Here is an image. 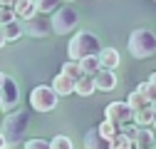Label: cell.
I'll return each mask as SVG.
<instances>
[{
	"label": "cell",
	"instance_id": "9c48e42d",
	"mask_svg": "<svg viewBox=\"0 0 156 149\" xmlns=\"http://www.w3.org/2000/svg\"><path fill=\"white\" fill-rule=\"evenodd\" d=\"M74 85H77V80H72V77H67V74H55V80H52V92L57 97H67V95H72L74 92Z\"/></svg>",
	"mask_w": 156,
	"mask_h": 149
},
{
	"label": "cell",
	"instance_id": "5b68a950",
	"mask_svg": "<svg viewBox=\"0 0 156 149\" xmlns=\"http://www.w3.org/2000/svg\"><path fill=\"white\" fill-rule=\"evenodd\" d=\"M57 102H60V97L52 92L50 85H37L30 89V107L35 112H42V114H47V112H52L57 107Z\"/></svg>",
	"mask_w": 156,
	"mask_h": 149
},
{
	"label": "cell",
	"instance_id": "f1b7e54d",
	"mask_svg": "<svg viewBox=\"0 0 156 149\" xmlns=\"http://www.w3.org/2000/svg\"><path fill=\"white\" fill-rule=\"evenodd\" d=\"M0 47H5V37H3V32H0Z\"/></svg>",
	"mask_w": 156,
	"mask_h": 149
},
{
	"label": "cell",
	"instance_id": "8992f818",
	"mask_svg": "<svg viewBox=\"0 0 156 149\" xmlns=\"http://www.w3.org/2000/svg\"><path fill=\"white\" fill-rule=\"evenodd\" d=\"M104 114H107V122L116 124L119 129H122L124 124H131V122H134V112H131V107H129L126 102H112V104H107Z\"/></svg>",
	"mask_w": 156,
	"mask_h": 149
},
{
	"label": "cell",
	"instance_id": "2e32d148",
	"mask_svg": "<svg viewBox=\"0 0 156 149\" xmlns=\"http://www.w3.org/2000/svg\"><path fill=\"white\" fill-rule=\"evenodd\" d=\"M154 112H151V104L149 107H144V109H139V112H134V124L139 127V129H151V124H154Z\"/></svg>",
	"mask_w": 156,
	"mask_h": 149
},
{
	"label": "cell",
	"instance_id": "277c9868",
	"mask_svg": "<svg viewBox=\"0 0 156 149\" xmlns=\"http://www.w3.org/2000/svg\"><path fill=\"white\" fill-rule=\"evenodd\" d=\"M77 23H80V13H77L72 5H60L55 13H52V32L55 35H67L77 27Z\"/></svg>",
	"mask_w": 156,
	"mask_h": 149
},
{
	"label": "cell",
	"instance_id": "d4e9b609",
	"mask_svg": "<svg viewBox=\"0 0 156 149\" xmlns=\"http://www.w3.org/2000/svg\"><path fill=\"white\" fill-rule=\"evenodd\" d=\"M119 132H122L126 139H131V142H134V139H136V134H139V127H136V124L131 122V124H124V127L119 129Z\"/></svg>",
	"mask_w": 156,
	"mask_h": 149
},
{
	"label": "cell",
	"instance_id": "1f68e13d",
	"mask_svg": "<svg viewBox=\"0 0 156 149\" xmlns=\"http://www.w3.org/2000/svg\"><path fill=\"white\" fill-rule=\"evenodd\" d=\"M151 149H156V139H154V147H151Z\"/></svg>",
	"mask_w": 156,
	"mask_h": 149
},
{
	"label": "cell",
	"instance_id": "cb8c5ba5",
	"mask_svg": "<svg viewBox=\"0 0 156 149\" xmlns=\"http://www.w3.org/2000/svg\"><path fill=\"white\" fill-rule=\"evenodd\" d=\"M57 8L60 5L55 0H37V15H42V17H47V13H55Z\"/></svg>",
	"mask_w": 156,
	"mask_h": 149
},
{
	"label": "cell",
	"instance_id": "ba28073f",
	"mask_svg": "<svg viewBox=\"0 0 156 149\" xmlns=\"http://www.w3.org/2000/svg\"><path fill=\"white\" fill-rule=\"evenodd\" d=\"M23 30L30 37H47V35H52L50 17H42V15H35L32 20H27V27H23Z\"/></svg>",
	"mask_w": 156,
	"mask_h": 149
},
{
	"label": "cell",
	"instance_id": "5bb4252c",
	"mask_svg": "<svg viewBox=\"0 0 156 149\" xmlns=\"http://www.w3.org/2000/svg\"><path fill=\"white\" fill-rule=\"evenodd\" d=\"M0 32H3L5 42H15V40H20V37L25 35V30H23V23H20V20H12V23L3 25V27H0Z\"/></svg>",
	"mask_w": 156,
	"mask_h": 149
},
{
	"label": "cell",
	"instance_id": "44dd1931",
	"mask_svg": "<svg viewBox=\"0 0 156 149\" xmlns=\"http://www.w3.org/2000/svg\"><path fill=\"white\" fill-rule=\"evenodd\" d=\"M62 74H67V77H72V80L84 77V74H82V67H80V62H72V60H67V62L62 65Z\"/></svg>",
	"mask_w": 156,
	"mask_h": 149
},
{
	"label": "cell",
	"instance_id": "52a82bcc",
	"mask_svg": "<svg viewBox=\"0 0 156 149\" xmlns=\"http://www.w3.org/2000/svg\"><path fill=\"white\" fill-rule=\"evenodd\" d=\"M0 100H3V107L0 109H5L8 114L17 107V102H20V87H17V82L12 77H5L3 87H0Z\"/></svg>",
	"mask_w": 156,
	"mask_h": 149
},
{
	"label": "cell",
	"instance_id": "4316f807",
	"mask_svg": "<svg viewBox=\"0 0 156 149\" xmlns=\"http://www.w3.org/2000/svg\"><path fill=\"white\" fill-rule=\"evenodd\" d=\"M25 149H50V142L47 139H27Z\"/></svg>",
	"mask_w": 156,
	"mask_h": 149
},
{
	"label": "cell",
	"instance_id": "e0dca14e",
	"mask_svg": "<svg viewBox=\"0 0 156 149\" xmlns=\"http://www.w3.org/2000/svg\"><path fill=\"white\" fill-rule=\"evenodd\" d=\"M94 92H97V87H94V77L84 74V77L77 80V85H74V95H80V97H89V95H94Z\"/></svg>",
	"mask_w": 156,
	"mask_h": 149
},
{
	"label": "cell",
	"instance_id": "ac0fdd59",
	"mask_svg": "<svg viewBox=\"0 0 156 149\" xmlns=\"http://www.w3.org/2000/svg\"><path fill=\"white\" fill-rule=\"evenodd\" d=\"M154 139H156L154 129H139V134H136V139H134V149H151Z\"/></svg>",
	"mask_w": 156,
	"mask_h": 149
},
{
	"label": "cell",
	"instance_id": "4fadbf2b",
	"mask_svg": "<svg viewBox=\"0 0 156 149\" xmlns=\"http://www.w3.org/2000/svg\"><path fill=\"white\" fill-rule=\"evenodd\" d=\"M144 87H146V82H141V85L136 87L134 92H129V97H126V104L131 107V112H139V109L149 107V100H146V95H144Z\"/></svg>",
	"mask_w": 156,
	"mask_h": 149
},
{
	"label": "cell",
	"instance_id": "7402d4cb",
	"mask_svg": "<svg viewBox=\"0 0 156 149\" xmlns=\"http://www.w3.org/2000/svg\"><path fill=\"white\" fill-rule=\"evenodd\" d=\"M50 149H74V144H72V139H69V137H65V134H57V137H52Z\"/></svg>",
	"mask_w": 156,
	"mask_h": 149
},
{
	"label": "cell",
	"instance_id": "8fae6325",
	"mask_svg": "<svg viewBox=\"0 0 156 149\" xmlns=\"http://www.w3.org/2000/svg\"><path fill=\"white\" fill-rule=\"evenodd\" d=\"M97 60H99V67L102 70H109V72H114L116 67H119V62H122L119 52H116L114 47H102V52L97 55Z\"/></svg>",
	"mask_w": 156,
	"mask_h": 149
},
{
	"label": "cell",
	"instance_id": "30bf717a",
	"mask_svg": "<svg viewBox=\"0 0 156 149\" xmlns=\"http://www.w3.org/2000/svg\"><path fill=\"white\" fill-rule=\"evenodd\" d=\"M12 13H15V20H32V17L37 15V3L35 0H17L15 3V8H12Z\"/></svg>",
	"mask_w": 156,
	"mask_h": 149
},
{
	"label": "cell",
	"instance_id": "d6986e66",
	"mask_svg": "<svg viewBox=\"0 0 156 149\" xmlns=\"http://www.w3.org/2000/svg\"><path fill=\"white\" fill-rule=\"evenodd\" d=\"M97 132L102 134V139H107V142H112V139H114L116 134H119V127H116V124H112V122H107V119H104V122H102L99 127H97Z\"/></svg>",
	"mask_w": 156,
	"mask_h": 149
},
{
	"label": "cell",
	"instance_id": "4dcf8cb0",
	"mask_svg": "<svg viewBox=\"0 0 156 149\" xmlns=\"http://www.w3.org/2000/svg\"><path fill=\"white\" fill-rule=\"evenodd\" d=\"M151 129H154V132H156V117H154V124H151Z\"/></svg>",
	"mask_w": 156,
	"mask_h": 149
},
{
	"label": "cell",
	"instance_id": "484cf974",
	"mask_svg": "<svg viewBox=\"0 0 156 149\" xmlns=\"http://www.w3.org/2000/svg\"><path fill=\"white\" fill-rule=\"evenodd\" d=\"M12 20H15V13H12L10 8H3V5H0V27L8 25V23H12Z\"/></svg>",
	"mask_w": 156,
	"mask_h": 149
},
{
	"label": "cell",
	"instance_id": "d6a6232c",
	"mask_svg": "<svg viewBox=\"0 0 156 149\" xmlns=\"http://www.w3.org/2000/svg\"><path fill=\"white\" fill-rule=\"evenodd\" d=\"M0 107H3V100H0Z\"/></svg>",
	"mask_w": 156,
	"mask_h": 149
},
{
	"label": "cell",
	"instance_id": "7a4b0ae2",
	"mask_svg": "<svg viewBox=\"0 0 156 149\" xmlns=\"http://www.w3.org/2000/svg\"><path fill=\"white\" fill-rule=\"evenodd\" d=\"M30 127V112H23V109H15L10 114H5L3 124H0V134L5 137V144L12 147L17 142L25 139V132Z\"/></svg>",
	"mask_w": 156,
	"mask_h": 149
},
{
	"label": "cell",
	"instance_id": "83f0119b",
	"mask_svg": "<svg viewBox=\"0 0 156 149\" xmlns=\"http://www.w3.org/2000/svg\"><path fill=\"white\" fill-rule=\"evenodd\" d=\"M5 147H8V144H5V137L0 134V149H5Z\"/></svg>",
	"mask_w": 156,
	"mask_h": 149
},
{
	"label": "cell",
	"instance_id": "ffe728a7",
	"mask_svg": "<svg viewBox=\"0 0 156 149\" xmlns=\"http://www.w3.org/2000/svg\"><path fill=\"white\" fill-rule=\"evenodd\" d=\"M80 67H82V74H89V77H94V74L102 70V67H99V60H97V57H84V60L80 62Z\"/></svg>",
	"mask_w": 156,
	"mask_h": 149
},
{
	"label": "cell",
	"instance_id": "3957f363",
	"mask_svg": "<svg viewBox=\"0 0 156 149\" xmlns=\"http://www.w3.org/2000/svg\"><path fill=\"white\" fill-rule=\"evenodd\" d=\"M129 52L136 60H146L156 52V32L149 27H139L129 35Z\"/></svg>",
	"mask_w": 156,
	"mask_h": 149
},
{
	"label": "cell",
	"instance_id": "9a60e30c",
	"mask_svg": "<svg viewBox=\"0 0 156 149\" xmlns=\"http://www.w3.org/2000/svg\"><path fill=\"white\" fill-rule=\"evenodd\" d=\"M84 149H109V142L102 139V134L97 132V127H94V129H89L84 134Z\"/></svg>",
	"mask_w": 156,
	"mask_h": 149
},
{
	"label": "cell",
	"instance_id": "603a6c76",
	"mask_svg": "<svg viewBox=\"0 0 156 149\" xmlns=\"http://www.w3.org/2000/svg\"><path fill=\"white\" fill-rule=\"evenodd\" d=\"M109 149H134V142H131V139H126V137L119 132V134H116V137L109 142Z\"/></svg>",
	"mask_w": 156,
	"mask_h": 149
},
{
	"label": "cell",
	"instance_id": "6da1fadb",
	"mask_svg": "<svg viewBox=\"0 0 156 149\" xmlns=\"http://www.w3.org/2000/svg\"><path fill=\"white\" fill-rule=\"evenodd\" d=\"M102 52V42L99 37L89 30H82V32H74L72 40L67 42V55L72 62H82L84 57H97Z\"/></svg>",
	"mask_w": 156,
	"mask_h": 149
},
{
	"label": "cell",
	"instance_id": "f546056e",
	"mask_svg": "<svg viewBox=\"0 0 156 149\" xmlns=\"http://www.w3.org/2000/svg\"><path fill=\"white\" fill-rule=\"evenodd\" d=\"M3 82H5V74H3V72H0V87H3Z\"/></svg>",
	"mask_w": 156,
	"mask_h": 149
},
{
	"label": "cell",
	"instance_id": "7c38bea8",
	"mask_svg": "<svg viewBox=\"0 0 156 149\" xmlns=\"http://www.w3.org/2000/svg\"><path fill=\"white\" fill-rule=\"evenodd\" d=\"M94 87L99 89V92H112L116 87V74L109 72V70H99L94 74Z\"/></svg>",
	"mask_w": 156,
	"mask_h": 149
}]
</instances>
